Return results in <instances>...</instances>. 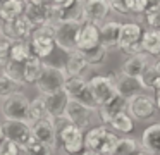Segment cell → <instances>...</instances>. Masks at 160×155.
Instances as JSON below:
<instances>
[{
  "label": "cell",
  "instance_id": "1",
  "mask_svg": "<svg viewBox=\"0 0 160 155\" xmlns=\"http://www.w3.org/2000/svg\"><path fill=\"white\" fill-rule=\"evenodd\" d=\"M57 127V140L59 147L67 155H78L84 150V131L81 127L74 126L66 117H57L53 119Z\"/></svg>",
  "mask_w": 160,
  "mask_h": 155
},
{
  "label": "cell",
  "instance_id": "2",
  "mask_svg": "<svg viewBox=\"0 0 160 155\" xmlns=\"http://www.w3.org/2000/svg\"><path fill=\"white\" fill-rule=\"evenodd\" d=\"M119 136L110 131L107 126H95L86 131L84 134V148L93 150L100 155H112L115 145H117Z\"/></svg>",
  "mask_w": 160,
  "mask_h": 155
},
{
  "label": "cell",
  "instance_id": "3",
  "mask_svg": "<svg viewBox=\"0 0 160 155\" xmlns=\"http://www.w3.org/2000/svg\"><path fill=\"white\" fill-rule=\"evenodd\" d=\"M67 71L64 67H55L52 64H45L43 62V69L40 78L36 79L35 86L42 95H48V93H55L64 90V83L67 79Z\"/></svg>",
  "mask_w": 160,
  "mask_h": 155
},
{
  "label": "cell",
  "instance_id": "4",
  "mask_svg": "<svg viewBox=\"0 0 160 155\" xmlns=\"http://www.w3.org/2000/svg\"><path fill=\"white\" fill-rule=\"evenodd\" d=\"M55 24H45V26L33 28L31 34L28 38V43L31 47V52L36 57L43 59L48 57L55 48V36H53Z\"/></svg>",
  "mask_w": 160,
  "mask_h": 155
},
{
  "label": "cell",
  "instance_id": "5",
  "mask_svg": "<svg viewBox=\"0 0 160 155\" xmlns=\"http://www.w3.org/2000/svg\"><path fill=\"white\" fill-rule=\"evenodd\" d=\"M64 91H66L67 98L76 100V102L90 107L91 110H98V105L91 95L90 86H88V79H84V76H67L66 83H64Z\"/></svg>",
  "mask_w": 160,
  "mask_h": 155
},
{
  "label": "cell",
  "instance_id": "6",
  "mask_svg": "<svg viewBox=\"0 0 160 155\" xmlns=\"http://www.w3.org/2000/svg\"><path fill=\"white\" fill-rule=\"evenodd\" d=\"M128 114L134 121H150L157 114V105H155V96L153 93H145L139 91L136 95L128 98Z\"/></svg>",
  "mask_w": 160,
  "mask_h": 155
},
{
  "label": "cell",
  "instance_id": "7",
  "mask_svg": "<svg viewBox=\"0 0 160 155\" xmlns=\"http://www.w3.org/2000/svg\"><path fill=\"white\" fill-rule=\"evenodd\" d=\"M2 116L5 121H24L31 122L29 119V100L22 91L7 96L2 103Z\"/></svg>",
  "mask_w": 160,
  "mask_h": 155
},
{
  "label": "cell",
  "instance_id": "8",
  "mask_svg": "<svg viewBox=\"0 0 160 155\" xmlns=\"http://www.w3.org/2000/svg\"><path fill=\"white\" fill-rule=\"evenodd\" d=\"M88 86H90L91 95H93L98 107L105 105V103L110 102L117 95V88H115V83L112 76H103V74L91 76L88 79Z\"/></svg>",
  "mask_w": 160,
  "mask_h": 155
},
{
  "label": "cell",
  "instance_id": "9",
  "mask_svg": "<svg viewBox=\"0 0 160 155\" xmlns=\"http://www.w3.org/2000/svg\"><path fill=\"white\" fill-rule=\"evenodd\" d=\"M81 26V21H57L53 28V36H55V45L62 48L64 52L76 50V36L78 29Z\"/></svg>",
  "mask_w": 160,
  "mask_h": 155
},
{
  "label": "cell",
  "instance_id": "10",
  "mask_svg": "<svg viewBox=\"0 0 160 155\" xmlns=\"http://www.w3.org/2000/svg\"><path fill=\"white\" fill-rule=\"evenodd\" d=\"M31 31H33V26L26 19V16H19L11 21H4V24L0 28L2 38L11 41V43H14V41H26L29 38V34H31Z\"/></svg>",
  "mask_w": 160,
  "mask_h": 155
},
{
  "label": "cell",
  "instance_id": "11",
  "mask_svg": "<svg viewBox=\"0 0 160 155\" xmlns=\"http://www.w3.org/2000/svg\"><path fill=\"white\" fill-rule=\"evenodd\" d=\"M31 134L35 140L42 141V143L48 145L53 152L59 148V140H57V127L52 117H45V119H38L31 122Z\"/></svg>",
  "mask_w": 160,
  "mask_h": 155
},
{
  "label": "cell",
  "instance_id": "12",
  "mask_svg": "<svg viewBox=\"0 0 160 155\" xmlns=\"http://www.w3.org/2000/svg\"><path fill=\"white\" fill-rule=\"evenodd\" d=\"M24 16L33 28L57 23L55 7L52 3H28V9H26Z\"/></svg>",
  "mask_w": 160,
  "mask_h": 155
},
{
  "label": "cell",
  "instance_id": "13",
  "mask_svg": "<svg viewBox=\"0 0 160 155\" xmlns=\"http://www.w3.org/2000/svg\"><path fill=\"white\" fill-rule=\"evenodd\" d=\"M95 110H91L90 107L76 102V100L67 98L66 110H64V117H66L69 122H72L74 126L81 127V129L84 131L88 126H91V114Z\"/></svg>",
  "mask_w": 160,
  "mask_h": 155
},
{
  "label": "cell",
  "instance_id": "14",
  "mask_svg": "<svg viewBox=\"0 0 160 155\" xmlns=\"http://www.w3.org/2000/svg\"><path fill=\"white\" fill-rule=\"evenodd\" d=\"M98 43H100V24L81 21V26L76 36V50L84 52L88 48L97 47Z\"/></svg>",
  "mask_w": 160,
  "mask_h": 155
},
{
  "label": "cell",
  "instance_id": "15",
  "mask_svg": "<svg viewBox=\"0 0 160 155\" xmlns=\"http://www.w3.org/2000/svg\"><path fill=\"white\" fill-rule=\"evenodd\" d=\"M4 133H5V138H9L14 143H18L21 148L26 147L33 140L31 122H24V121H5Z\"/></svg>",
  "mask_w": 160,
  "mask_h": 155
},
{
  "label": "cell",
  "instance_id": "16",
  "mask_svg": "<svg viewBox=\"0 0 160 155\" xmlns=\"http://www.w3.org/2000/svg\"><path fill=\"white\" fill-rule=\"evenodd\" d=\"M110 12V3L108 0H84L83 5V21L100 24L105 21L107 14Z\"/></svg>",
  "mask_w": 160,
  "mask_h": 155
},
{
  "label": "cell",
  "instance_id": "17",
  "mask_svg": "<svg viewBox=\"0 0 160 155\" xmlns=\"http://www.w3.org/2000/svg\"><path fill=\"white\" fill-rule=\"evenodd\" d=\"M121 33H122V24L117 21H107L100 26V43L105 45L108 50L119 48L121 41Z\"/></svg>",
  "mask_w": 160,
  "mask_h": 155
},
{
  "label": "cell",
  "instance_id": "18",
  "mask_svg": "<svg viewBox=\"0 0 160 155\" xmlns=\"http://www.w3.org/2000/svg\"><path fill=\"white\" fill-rule=\"evenodd\" d=\"M84 0H66L55 7L57 21H83Z\"/></svg>",
  "mask_w": 160,
  "mask_h": 155
},
{
  "label": "cell",
  "instance_id": "19",
  "mask_svg": "<svg viewBox=\"0 0 160 155\" xmlns=\"http://www.w3.org/2000/svg\"><path fill=\"white\" fill-rule=\"evenodd\" d=\"M126 109H128V98H124L122 95L117 93L110 102H107L105 105L98 107L97 112H98V116H100L103 126H108V122H110L112 117H114L115 114H119V112H124Z\"/></svg>",
  "mask_w": 160,
  "mask_h": 155
},
{
  "label": "cell",
  "instance_id": "20",
  "mask_svg": "<svg viewBox=\"0 0 160 155\" xmlns=\"http://www.w3.org/2000/svg\"><path fill=\"white\" fill-rule=\"evenodd\" d=\"M43 100H45V107H47V112H48V117L57 119V117L64 116L66 103H67V95H66L64 90L55 91V93H48V95H43Z\"/></svg>",
  "mask_w": 160,
  "mask_h": 155
},
{
  "label": "cell",
  "instance_id": "21",
  "mask_svg": "<svg viewBox=\"0 0 160 155\" xmlns=\"http://www.w3.org/2000/svg\"><path fill=\"white\" fill-rule=\"evenodd\" d=\"M112 78H114L117 93H119V95H122L124 98H129V96H132V95H136V93L143 91V88H141V85H139L138 78H131V76L122 74V72L112 76Z\"/></svg>",
  "mask_w": 160,
  "mask_h": 155
},
{
  "label": "cell",
  "instance_id": "22",
  "mask_svg": "<svg viewBox=\"0 0 160 155\" xmlns=\"http://www.w3.org/2000/svg\"><path fill=\"white\" fill-rule=\"evenodd\" d=\"M141 147L152 155H160V122L148 126L141 134Z\"/></svg>",
  "mask_w": 160,
  "mask_h": 155
},
{
  "label": "cell",
  "instance_id": "23",
  "mask_svg": "<svg viewBox=\"0 0 160 155\" xmlns=\"http://www.w3.org/2000/svg\"><path fill=\"white\" fill-rule=\"evenodd\" d=\"M143 52L152 57H160V29L158 28H148L141 34Z\"/></svg>",
  "mask_w": 160,
  "mask_h": 155
},
{
  "label": "cell",
  "instance_id": "24",
  "mask_svg": "<svg viewBox=\"0 0 160 155\" xmlns=\"http://www.w3.org/2000/svg\"><path fill=\"white\" fill-rule=\"evenodd\" d=\"M28 9V0H4L0 3V19L11 21L14 17L24 16Z\"/></svg>",
  "mask_w": 160,
  "mask_h": 155
},
{
  "label": "cell",
  "instance_id": "25",
  "mask_svg": "<svg viewBox=\"0 0 160 155\" xmlns=\"http://www.w3.org/2000/svg\"><path fill=\"white\" fill-rule=\"evenodd\" d=\"M150 62V55L148 54H136L131 55L128 60L122 64V74H128L131 78H139V74L143 72V69L146 67V64Z\"/></svg>",
  "mask_w": 160,
  "mask_h": 155
},
{
  "label": "cell",
  "instance_id": "26",
  "mask_svg": "<svg viewBox=\"0 0 160 155\" xmlns=\"http://www.w3.org/2000/svg\"><path fill=\"white\" fill-rule=\"evenodd\" d=\"M43 69V62L40 57L33 55L26 62H22V83L24 85H35L36 79L40 78Z\"/></svg>",
  "mask_w": 160,
  "mask_h": 155
},
{
  "label": "cell",
  "instance_id": "27",
  "mask_svg": "<svg viewBox=\"0 0 160 155\" xmlns=\"http://www.w3.org/2000/svg\"><path fill=\"white\" fill-rule=\"evenodd\" d=\"M143 28L138 23H126L122 24V33H121V41H119V48L124 50L126 47L132 43H138L141 40Z\"/></svg>",
  "mask_w": 160,
  "mask_h": 155
},
{
  "label": "cell",
  "instance_id": "28",
  "mask_svg": "<svg viewBox=\"0 0 160 155\" xmlns=\"http://www.w3.org/2000/svg\"><path fill=\"white\" fill-rule=\"evenodd\" d=\"M67 55H69V57H67L66 67H64L67 71V74L69 76H83L84 69L88 67V62H86V59H84L83 52L72 50V52H69Z\"/></svg>",
  "mask_w": 160,
  "mask_h": 155
},
{
  "label": "cell",
  "instance_id": "29",
  "mask_svg": "<svg viewBox=\"0 0 160 155\" xmlns=\"http://www.w3.org/2000/svg\"><path fill=\"white\" fill-rule=\"evenodd\" d=\"M83 55H84V59H86V62H88V67H102V65L107 62L108 48L105 47V45L98 43L97 47L84 50Z\"/></svg>",
  "mask_w": 160,
  "mask_h": 155
},
{
  "label": "cell",
  "instance_id": "30",
  "mask_svg": "<svg viewBox=\"0 0 160 155\" xmlns=\"http://www.w3.org/2000/svg\"><path fill=\"white\" fill-rule=\"evenodd\" d=\"M108 126H110L114 131H119V133H122V134H129V133H132V129H134V119L128 114V110H124V112L115 114V116L110 119Z\"/></svg>",
  "mask_w": 160,
  "mask_h": 155
},
{
  "label": "cell",
  "instance_id": "31",
  "mask_svg": "<svg viewBox=\"0 0 160 155\" xmlns=\"http://www.w3.org/2000/svg\"><path fill=\"white\" fill-rule=\"evenodd\" d=\"M33 52H31V47H29L28 40L26 41H14L11 45V60H16V62H26L28 59L33 57Z\"/></svg>",
  "mask_w": 160,
  "mask_h": 155
},
{
  "label": "cell",
  "instance_id": "32",
  "mask_svg": "<svg viewBox=\"0 0 160 155\" xmlns=\"http://www.w3.org/2000/svg\"><path fill=\"white\" fill-rule=\"evenodd\" d=\"M22 86L24 85H21V83L11 79L9 76L2 74L0 76V100H5L7 96L14 95V93L22 91Z\"/></svg>",
  "mask_w": 160,
  "mask_h": 155
},
{
  "label": "cell",
  "instance_id": "33",
  "mask_svg": "<svg viewBox=\"0 0 160 155\" xmlns=\"http://www.w3.org/2000/svg\"><path fill=\"white\" fill-rule=\"evenodd\" d=\"M134 152H138V141L132 136H124L119 138L117 145H115L112 155H132Z\"/></svg>",
  "mask_w": 160,
  "mask_h": 155
},
{
  "label": "cell",
  "instance_id": "34",
  "mask_svg": "<svg viewBox=\"0 0 160 155\" xmlns=\"http://www.w3.org/2000/svg\"><path fill=\"white\" fill-rule=\"evenodd\" d=\"M45 117H48V112H47L43 95L29 100V119H31V122L38 119H45Z\"/></svg>",
  "mask_w": 160,
  "mask_h": 155
},
{
  "label": "cell",
  "instance_id": "35",
  "mask_svg": "<svg viewBox=\"0 0 160 155\" xmlns=\"http://www.w3.org/2000/svg\"><path fill=\"white\" fill-rule=\"evenodd\" d=\"M52 152L53 150L48 145L42 143V141L35 140V138H33L26 147L21 148V155H52Z\"/></svg>",
  "mask_w": 160,
  "mask_h": 155
},
{
  "label": "cell",
  "instance_id": "36",
  "mask_svg": "<svg viewBox=\"0 0 160 155\" xmlns=\"http://www.w3.org/2000/svg\"><path fill=\"white\" fill-rule=\"evenodd\" d=\"M157 76H158V74H157L155 67H153V62L150 60L148 64H146V67L143 69V72L139 74V78H138V81H139V85H141V88L146 90V91H150V88H152V83L155 81Z\"/></svg>",
  "mask_w": 160,
  "mask_h": 155
},
{
  "label": "cell",
  "instance_id": "37",
  "mask_svg": "<svg viewBox=\"0 0 160 155\" xmlns=\"http://www.w3.org/2000/svg\"><path fill=\"white\" fill-rule=\"evenodd\" d=\"M145 23L148 24V28H158V21H160V3L152 2L148 5V9L141 14Z\"/></svg>",
  "mask_w": 160,
  "mask_h": 155
},
{
  "label": "cell",
  "instance_id": "38",
  "mask_svg": "<svg viewBox=\"0 0 160 155\" xmlns=\"http://www.w3.org/2000/svg\"><path fill=\"white\" fill-rule=\"evenodd\" d=\"M4 74L9 76L11 79H14V81L21 83V85H24L22 83V62H16V60H9V64L5 65L4 69ZM26 86V85H24Z\"/></svg>",
  "mask_w": 160,
  "mask_h": 155
},
{
  "label": "cell",
  "instance_id": "39",
  "mask_svg": "<svg viewBox=\"0 0 160 155\" xmlns=\"http://www.w3.org/2000/svg\"><path fill=\"white\" fill-rule=\"evenodd\" d=\"M108 3L112 10H115L117 14H124V16H129L134 10V0H108Z\"/></svg>",
  "mask_w": 160,
  "mask_h": 155
},
{
  "label": "cell",
  "instance_id": "40",
  "mask_svg": "<svg viewBox=\"0 0 160 155\" xmlns=\"http://www.w3.org/2000/svg\"><path fill=\"white\" fill-rule=\"evenodd\" d=\"M0 155H21V147L9 138L0 141Z\"/></svg>",
  "mask_w": 160,
  "mask_h": 155
},
{
  "label": "cell",
  "instance_id": "41",
  "mask_svg": "<svg viewBox=\"0 0 160 155\" xmlns=\"http://www.w3.org/2000/svg\"><path fill=\"white\" fill-rule=\"evenodd\" d=\"M11 41H0V69H4L11 60Z\"/></svg>",
  "mask_w": 160,
  "mask_h": 155
},
{
  "label": "cell",
  "instance_id": "42",
  "mask_svg": "<svg viewBox=\"0 0 160 155\" xmlns=\"http://www.w3.org/2000/svg\"><path fill=\"white\" fill-rule=\"evenodd\" d=\"M152 3V0H134V10H132V16H141L148 5Z\"/></svg>",
  "mask_w": 160,
  "mask_h": 155
},
{
  "label": "cell",
  "instance_id": "43",
  "mask_svg": "<svg viewBox=\"0 0 160 155\" xmlns=\"http://www.w3.org/2000/svg\"><path fill=\"white\" fill-rule=\"evenodd\" d=\"M124 52H126V54H129V55L143 54V47H141V41H138V43H132V45H129V47H126V48H124Z\"/></svg>",
  "mask_w": 160,
  "mask_h": 155
},
{
  "label": "cell",
  "instance_id": "44",
  "mask_svg": "<svg viewBox=\"0 0 160 155\" xmlns=\"http://www.w3.org/2000/svg\"><path fill=\"white\" fill-rule=\"evenodd\" d=\"M153 96H155V105H157V109L160 110V90L153 93Z\"/></svg>",
  "mask_w": 160,
  "mask_h": 155
},
{
  "label": "cell",
  "instance_id": "45",
  "mask_svg": "<svg viewBox=\"0 0 160 155\" xmlns=\"http://www.w3.org/2000/svg\"><path fill=\"white\" fill-rule=\"evenodd\" d=\"M78 155H100V153H97V152H93V150H88V148H84L81 153H78Z\"/></svg>",
  "mask_w": 160,
  "mask_h": 155
},
{
  "label": "cell",
  "instance_id": "46",
  "mask_svg": "<svg viewBox=\"0 0 160 155\" xmlns=\"http://www.w3.org/2000/svg\"><path fill=\"white\" fill-rule=\"evenodd\" d=\"M153 67H155V71H157V74H158V76H160V57H158V59H157V60H155V62H153Z\"/></svg>",
  "mask_w": 160,
  "mask_h": 155
},
{
  "label": "cell",
  "instance_id": "47",
  "mask_svg": "<svg viewBox=\"0 0 160 155\" xmlns=\"http://www.w3.org/2000/svg\"><path fill=\"white\" fill-rule=\"evenodd\" d=\"M28 3H50V0H28Z\"/></svg>",
  "mask_w": 160,
  "mask_h": 155
},
{
  "label": "cell",
  "instance_id": "48",
  "mask_svg": "<svg viewBox=\"0 0 160 155\" xmlns=\"http://www.w3.org/2000/svg\"><path fill=\"white\" fill-rule=\"evenodd\" d=\"M5 138V133H4V124H0V141Z\"/></svg>",
  "mask_w": 160,
  "mask_h": 155
},
{
  "label": "cell",
  "instance_id": "49",
  "mask_svg": "<svg viewBox=\"0 0 160 155\" xmlns=\"http://www.w3.org/2000/svg\"><path fill=\"white\" fill-rule=\"evenodd\" d=\"M132 155H152V153H148V152H145V150H143V152H134Z\"/></svg>",
  "mask_w": 160,
  "mask_h": 155
},
{
  "label": "cell",
  "instance_id": "50",
  "mask_svg": "<svg viewBox=\"0 0 160 155\" xmlns=\"http://www.w3.org/2000/svg\"><path fill=\"white\" fill-rule=\"evenodd\" d=\"M152 2H155V3H160V0H152Z\"/></svg>",
  "mask_w": 160,
  "mask_h": 155
},
{
  "label": "cell",
  "instance_id": "51",
  "mask_svg": "<svg viewBox=\"0 0 160 155\" xmlns=\"http://www.w3.org/2000/svg\"><path fill=\"white\" fill-rule=\"evenodd\" d=\"M158 29H160V21H158Z\"/></svg>",
  "mask_w": 160,
  "mask_h": 155
},
{
  "label": "cell",
  "instance_id": "52",
  "mask_svg": "<svg viewBox=\"0 0 160 155\" xmlns=\"http://www.w3.org/2000/svg\"><path fill=\"white\" fill-rule=\"evenodd\" d=\"M0 36H2V34H0Z\"/></svg>",
  "mask_w": 160,
  "mask_h": 155
}]
</instances>
